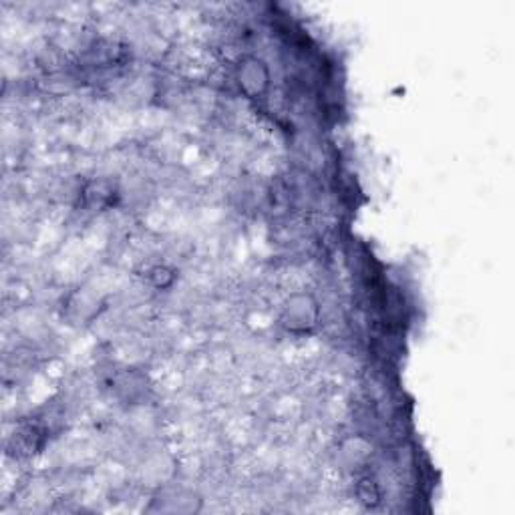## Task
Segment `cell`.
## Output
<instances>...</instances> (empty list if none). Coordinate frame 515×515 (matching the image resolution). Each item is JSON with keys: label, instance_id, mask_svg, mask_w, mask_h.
<instances>
[{"label": "cell", "instance_id": "cell-1", "mask_svg": "<svg viewBox=\"0 0 515 515\" xmlns=\"http://www.w3.org/2000/svg\"><path fill=\"white\" fill-rule=\"evenodd\" d=\"M240 85L248 95H260L264 93L268 85V71L260 61L249 59L248 63L240 71Z\"/></svg>", "mask_w": 515, "mask_h": 515}, {"label": "cell", "instance_id": "cell-2", "mask_svg": "<svg viewBox=\"0 0 515 515\" xmlns=\"http://www.w3.org/2000/svg\"><path fill=\"white\" fill-rule=\"evenodd\" d=\"M358 498L362 503H367V505H376L378 503V499H381V491H378V487H376V483L374 481H360V485H358Z\"/></svg>", "mask_w": 515, "mask_h": 515}]
</instances>
